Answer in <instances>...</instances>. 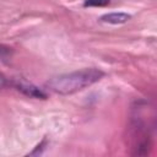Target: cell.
Returning a JSON list of instances; mask_svg holds the SVG:
<instances>
[{
	"instance_id": "obj_5",
	"label": "cell",
	"mask_w": 157,
	"mask_h": 157,
	"mask_svg": "<svg viewBox=\"0 0 157 157\" xmlns=\"http://www.w3.org/2000/svg\"><path fill=\"white\" fill-rule=\"evenodd\" d=\"M5 83H6V78H5V76L0 72V88H1V87H4V86H5Z\"/></svg>"
},
{
	"instance_id": "obj_1",
	"label": "cell",
	"mask_w": 157,
	"mask_h": 157,
	"mask_svg": "<svg viewBox=\"0 0 157 157\" xmlns=\"http://www.w3.org/2000/svg\"><path fill=\"white\" fill-rule=\"evenodd\" d=\"M103 75L104 74L101 70L94 67L82 69L78 71L55 76L50 78L45 83V86L50 91L59 94H72L99 81L103 77Z\"/></svg>"
},
{
	"instance_id": "obj_3",
	"label": "cell",
	"mask_w": 157,
	"mask_h": 157,
	"mask_svg": "<svg viewBox=\"0 0 157 157\" xmlns=\"http://www.w3.org/2000/svg\"><path fill=\"white\" fill-rule=\"evenodd\" d=\"M131 16L125 12H110V13L103 15L101 17V21L105 23H112V25H120V23L128 22Z\"/></svg>"
},
{
	"instance_id": "obj_4",
	"label": "cell",
	"mask_w": 157,
	"mask_h": 157,
	"mask_svg": "<svg viewBox=\"0 0 157 157\" xmlns=\"http://www.w3.org/2000/svg\"><path fill=\"white\" fill-rule=\"evenodd\" d=\"M109 4V0H86L85 6H105Z\"/></svg>"
},
{
	"instance_id": "obj_2",
	"label": "cell",
	"mask_w": 157,
	"mask_h": 157,
	"mask_svg": "<svg viewBox=\"0 0 157 157\" xmlns=\"http://www.w3.org/2000/svg\"><path fill=\"white\" fill-rule=\"evenodd\" d=\"M16 87L18 91L23 92L25 94H27L29 97H34V98H45L47 97V94L42 90H39L38 87H36L31 83H27V82H18V83H16Z\"/></svg>"
}]
</instances>
